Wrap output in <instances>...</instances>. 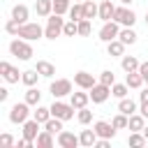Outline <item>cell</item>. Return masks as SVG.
Returning <instances> with one entry per match:
<instances>
[{
	"mask_svg": "<svg viewBox=\"0 0 148 148\" xmlns=\"http://www.w3.org/2000/svg\"><path fill=\"white\" fill-rule=\"evenodd\" d=\"M9 53H12L14 58H18V60H30V58L35 56L32 44H30L28 39H21V37L9 42Z\"/></svg>",
	"mask_w": 148,
	"mask_h": 148,
	"instance_id": "6da1fadb",
	"label": "cell"
},
{
	"mask_svg": "<svg viewBox=\"0 0 148 148\" xmlns=\"http://www.w3.org/2000/svg\"><path fill=\"white\" fill-rule=\"evenodd\" d=\"M62 28H65V18L60 14H51L46 18V28H44V37L46 39H56L62 35Z\"/></svg>",
	"mask_w": 148,
	"mask_h": 148,
	"instance_id": "7a4b0ae2",
	"label": "cell"
},
{
	"mask_svg": "<svg viewBox=\"0 0 148 148\" xmlns=\"http://www.w3.org/2000/svg\"><path fill=\"white\" fill-rule=\"evenodd\" d=\"M28 118H30V104H28L25 99L12 104V109H9V123H14V125H23Z\"/></svg>",
	"mask_w": 148,
	"mask_h": 148,
	"instance_id": "3957f363",
	"label": "cell"
},
{
	"mask_svg": "<svg viewBox=\"0 0 148 148\" xmlns=\"http://www.w3.org/2000/svg\"><path fill=\"white\" fill-rule=\"evenodd\" d=\"M16 37H21V39H28V42H35V39L44 37V28H42L39 23H32V21H28V23H21V28H18V35H16Z\"/></svg>",
	"mask_w": 148,
	"mask_h": 148,
	"instance_id": "277c9868",
	"label": "cell"
},
{
	"mask_svg": "<svg viewBox=\"0 0 148 148\" xmlns=\"http://www.w3.org/2000/svg\"><path fill=\"white\" fill-rule=\"evenodd\" d=\"M49 92L53 95V99H62V97H67V95L74 92L72 90V81L69 79H56V81H51Z\"/></svg>",
	"mask_w": 148,
	"mask_h": 148,
	"instance_id": "5b68a950",
	"label": "cell"
},
{
	"mask_svg": "<svg viewBox=\"0 0 148 148\" xmlns=\"http://www.w3.org/2000/svg\"><path fill=\"white\" fill-rule=\"evenodd\" d=\"M74 111L76 109L69 102H62V99H53V104H51V116H56L60 120H72L74 118Z\"/></svg>",
	"mask_w": 148,
	"mask_h": 148,
	"instance_id": "8992f818",
	"label": "cell"
},
{
	"mask_svg": "<svg viewBox=\"0 0 148 148\" xmlns=\"http://www.w3.org/2000/svg\"><path fill=\"white\" fill-rule=\"evenodd\" d=\"M120 28H123V25H120L118 21H104V23H102V28H99V39H102L104 44H109V42L118 39Z\"/></svg>",
	"mask_w": 148,
	"mask_h": 148,
	"instance_id": "52a82bcc",
	"label": "cell"
},
{
	"mask_svg": "<svg viewBox=\"0 0 148 148\" xmlns=\"http://www.w3.org/2000/svg\"><path fill=\"white\" fill-rule=\"evenodd\" d=\"M113 21H118L123 28H134V23H136V14H134L127 5H123V7H116Z\"/></svg>",
	"mask_w": 148,
	"mask_h": 148,
	"instance_id": "ba28073f",
	"label": "cell"
},
{
	"mask_svg": "<svg viewBox=\"0 0 148 148\" xmlns=\"http://www.w3.org/2000/svg\"><path fill=\"white\" fill-rule=\"evenodd\" d=\"M88 92H90V102H92V104H104V102L109 99V95H111V86H104V83L97 81Z\"/></svg>",
	"mask_w": 148,
	"mask_h": 148,
	"instance_id": "9c48e42d",
	"label": "cell"
},
{
	"mask_svg": "<svg viewBox=\"0 0 148 148\" xmlns=\"http://www.w3.org/2000/svg\"><path fill=\"white\" fill-rule=\"evenodd\" d=\"M56 143H58L60 148H76V146H81V141H79V134H74V132H67V130H62V132L56 136Z\"/></svg>",
	"mask_w": 148,
	"mask_h": 148,
	"instance_id": "30bf717a",
	"label": "cell"
},
{
	"mask_svg": "<svg viewBox=\"0 0 148 148\" xmlns=\"http://www.w3.org/2000/svg\"><path fill=\"white\" fill-rule=\"evenodd\" d=\"M0 74H2V79H5L7 83H18L23 72H18V69H16V67H12L7 60H2V62H0Z\"/></svg>",
	"mask_w": 148,
	"mask_h": 148,
	"instance_id": "8fae6325",
	"label": "cell"
},
{
	"mask_svg": "<svg viewBox=\"0 0 148 148\" xmlns=\"http://www.w3.org/2000/svg\"><path fill=\"white\" fill-rule=\"evenodd\" d=\"M95 83H97V79H95L90 72H83V69H81V72L74 74V86L81 88V90H90Z\"/></svg>",
	"mask_w": 148,
	"mask_h": 148,
	"instance_id": "7c38bea8",
	"label": "cell"
},
{
	"mask_svg": "<svg viewBox=\"0 0 148 148\" xmlns=\"http://www.w3.org/2000/svg\"><path fill=\"white\" fill-rule=\"evenodd\" d=\"M92 130L97 132L99 139H113V136H116V127H113V123H106V120H97V123H92Z\"/></svg>",
	"mask_w": 148,
	"mask_h": 148,
	"instance_id": "4fadbf2b",
	"label": "cell"
},
{
	"mask_svg": "<svg viewBox=\"0 0 148 148\" xmlns=\"http://www.w3.org/2000/svg\"><path fill=\"white\" fill-rule=\"evenodd\" d=\"M39 125H42L39 120H35V118H28V120L21 125V127H23V136H25L28 141H37V134L42 132V130H39Z\"/></svg>",
	"mask_w": 148,
	"mask_h": 148,
	"instance_id": "5bb4252c",
	"label": "cell"
},
{
	"mask_svg": "<svg viewBox=\"0 0 148 148\" xmlns=\"http://www.w3.org/2000/svg\"><path fill=\"white\" fill-rule=\"evenodd\" d=\"M88 102H90V92L88 90H81V92H72L69 95V104L79 111V109H83V106H88Z\"/></svg>",
	"mask_w": 148,
	"mask_h": 148,
	"instance_id": "9a60e30c",
	"label": "cell"
},
{
	"mask_svg": "<svg viewBox=\"0 0 148 148\" xmlns=\"http://www.w3.org/2000/svg\"><path fill=\"white\" fill-rule=\"evenodd\" d=\"M35 14L42 18H49L53 14V0H35Z\"/></svg>",
	"mask_w": 148,
	"mask_h": 148,
	"instance_id": "2e32d148",
	"label": "cell"
},
{
	"mask_svg": "<svg viewBox=\"0 0 148 148\" xmlns=\"http://www.w3.org/2000/svg\"><path fill=\"white\" fill-rule=\"evenodd\" d=\"M113 14H116V5H113L111 0H102V2H99V16H97V18H102V21H113Z\"/></svg>",
	"mask_w": 148,
	"mask_h": 148,
	"instance_id": "e0dca14e",
	"label": "cell"
},
{
	"mask_svg": "<svg viewBox=\"0 0 148 148\" xmlns=\"http://www.w3.org/2000/svg\"><path fill=\"white\" fill-rule=\"evenodd\" d=\"M12 18L18 21V23H28V18H30V9H28L23 2H18V5L12 7Z\"/></svg>",
	"mask_w": 148,
	"mask_h": 148,
	"instance_id": "ac0fdd59",
	"label": "cell"
},
{
	"mask_svg": "<svg viewBox=\"0 0 148 148\" xmlns=\"http://www.w3.org/2000/svg\"><path fill=\"white\" fill-rule=\"evenodd\" d=\"M125 83L130 86V90H139V88H143V76H141V72L136 69V72H127V76H125Z\"/></svg>",
	"mask_w": 148,
	"mask_h": 148,
	"instance_id": "d6986e66",
	"label": "cell"
},
{
	"mask_svg": "<svg viewBox=\"0 0 148 148\" xmlns=\"http://www.w3.org/2000/svg\"><path fill=\"white\" fill-rule=\"evenodd\" d=\"M118 111L125 113V116H132V113L139 111V106H136V102L132 97H123V99H118Z\"/></svg>",
	"mask_w": 148,
	"mask_h": 148,
	"instance_id": "ffe728a7",
	"label": "cell"
},
{
	"mask_svg": "<svg viewBox=\"0 0 148 148\" xmlns=\"http://www.w3.org/2000/svg\"><path fill=\"white\" fill-rule=\"evenodd\" d=\"M97 132L95 130H81V134H79V141H81V146L83 148H92L95 143H97Z\"/></svg>",
	"mask_w": 148,
	"mask_h": 148,
	"instance_id": "44dd1931",
	"label": "cell"
},
{
	"mask_svg": "<svg viewBox=\"0 0 148 148\" xmlns=\"http://www.w3.org/2000/svg\"><path fill=\"white\" fill-rule=\"evenodd\" d=\"M118 39H120L125 46H132V44H136L139 35H136V30H134V28H120V35H118Z\"/></svg>",
	"mask_w": 148,
	"mask_h": 148,
	"instance_id": "7402d4cb",
	"label": "cell"
},
{
	"mask_svg": "<svg viewBox=\"0 0 148 148\" xmlns=\"http://www.w3.org/2000/svg\"><path fill=\"white\" fill-rule=\"evenodd\" d=\"M106 53H109L111 58H123V56H125V44H123L120 39H113V42L106 44Z\"/></svg>",
	"mask_w": 148,
	"mask_h": 148,
	"instance_id": "603a6c76",
	"label": "cell"
},
{
	"mask_svg": "<svg viewBox=\"0 0 148 148\" xmlns=\"http://www.w3.org/2000/svg\"><path fill=\"white\" fill-rule=\"evenodd\" d=\"M42 79V74L37 72V69H25L23 74H21V83L25 86V88H30V86H37V81Z\"/></svg>",
	"mask_w": 148,
	"mask_h": 148,
	"instance_id": "cb8c5ba5",
	"label": "cell"
},
{
	"mask_svg": "<svg viewBox=\"0 0 148 148\" xmlns=\"http://www.w3.org/2000/svg\"><path fill=\"white\" fill-rule=\"evenodd\" d=\"M35 69H37V72H39L44 79H53V74H56V67H53L49 60H37Z\"/></svg>",
	"mask_w": 148,
	"mask_h": 148,
	"instance_id": "d4e9b609",
	"label": "cell"
},
{
	"mask_svg": "<svg viewBox=\"0 0 148 148\" xmlns=\"http://www.w3.org/2000/svg\"><path fill=\"white\" fill-rule=\"evenodd\" d=\"M143 127H146V118H143L139 111L132 113V116H130V125H127V130H130V132H141Z\"/></svg>",
	"mask_w": 148,
	"mask_h": 148,
	"instance_id": "484cf974",
	"label": "cell"
},
{
	"mask_svg": "<svg viewBox=\"0 0 148 148\" xmlns=\"http://www.w3.org/2000/svg\"><path fill=\"white\" fill-rule=\"evenodd\" d=\"M83 16L86 18H97L99 16V5L97 2H92V0H83Z\"/></svg>",
	"mask_w": 148,
	"mask_h": 148,
	"instance_id": "4316f807",
	"label": "cell"
},
{
	"mask_svg": "<svg viewBox=\"0 0 148 148\" xmlns=\"http://www.w3.org/2000/svg\"><path fill=\"white\" fill-rule=\"evenodd\" d=\"M62 123H65V120H60V118H56V116H51V118H49V120L44 123V130L58 136V134L62 132Z\"/></svg>",
	"mask_w": 148,
	"mask_h": 148,
	"instance_id": "83f0119b",
	"label": "cell"
},
{
	"mask_svg": "<svg viewBox=\"0 0 148 148\" xmlns=\"http://www.w3.org/2000/svg\"><path fill=\"white\" fill-rule=\"evenodd\" d=\"M53 136H56V134H51V132L42 130V132L37 134V141H35V143H37L39 148H51V146L56 143V139H53Z\"/></svg>",
	"mask_w": 148,
	"mask_h": 148,
	"instance_id": "f1b7e54d",
	"label": "cell"
},
{
	"mask_svg": "<svg viewBox=\"0 0 148 148\" xmlns=\"http://www.w3.org/2000/svg\"><path fill=\"white\" fill-rule=\"evenodd\" d=\"M139 58H134V56H123L120 58V67L125 69V72H136L139 69Z\"/></svg>",
	"mask_w": 148,
	"mask_h": 148,
	"instance_id": "f546056e",
	"label": "cell"
},
{
	"mask_svg": "<svg viewBox=\"0 0 148 148\" xmlns=\"http://www.w3.org/2000/svg\"><path fill=\"white\" fill-rule=\"evenodd\" d=\"M30 106H37L39 102H42V92H39V88H35V86H30L28 90H25V97H23Z\"/></svg>",
	"mask_w": 148,
	"mask_h": 148,
	"instance_id": "4dcf8cb0",
	"label": "cell"
},
{
	"mask_svg": "<svg viewBox=\"0 0 148 148\" xmlns=\"http://www.w3.org/2000/svg\"><path fill=\"white\" fill-rule=\"evenodd\" d=\"M32 118H35V120H39V123L44 125V123L51 118V106H42V104H37V111L32 113Z\"/></svg>",
	"mask_w": 148,
	"mask_h": 148,
	"instance_id": "1f68e13d",
	"label": "cell"
},
{
	"mask_svg": "<svg viewBox=\"0 0 148 148\" xmlns=\"http://www.w3.org/2000/svg\"><path fill=\"white\" fill-rule=\"evenodd\" d=\"M127 143H130V146H134V148H141V146H146V143H148V139L143 136V132H130Z\"/></svg>",
	"mask_w": 148,
	"mask_h": 148,
	"instance_id": "d6a6232c",
	"label": "cell"
},
{
	"mask_svg": "<svg viewBox=\"0 0 148 148\" xmlns=\"http://www.w3.org/2000/svg\"><path fill=\"white\" fill-rule=\"evenodd\" d=\"M69 18L76 21V23L86 18V16H83V2H74V5L69 7Z\"/></svg>",
	"mask_w": 148,
	"mask_h": 148,
	"instance_id": "836d02e7",
	"label": "cell"
},
{
	"mask_svg": "<svg viewBox=\"0 0 148 148\" xmlns=\"http://www.w3.org/2000/svg\"><path fill=\"white\" fill-rule=\"evenodd\" d=\"M127 92H130V86H127V83H113V86H111V95H113L116 99L127 97Z\"/></svg>",
	"mask_w": 148,
	"mask_h": 148,
	"instance_id": "e575fe53",
	"label": "cell"
},
{
	"mask_svg": "<svg viewBox=\"0 0 148 148\" xmlns=\"http://www.w3.org/2000/svg\"><path fill=\"white\" fill-rule=\"evenodd\" d=\"M111 123H113V127L116 130H127V125H130V116H125V113H116L113 118H111Z\"/></svg>",
	"mask_w": 148,
	"mask_h": 148,
	"instance_id": "d590c367",
	"label": "cell"
},
{
	"mask_svg": "<svg viewBox=\"0 0 148 148\" xmlns=\"http://www.w3.org/2000/svg\"><path fill=\"white\" fill-rule=\"evenodd\" d=\"M69 7H72V0H53V14H69Z\"/></svg>",
	"mask_w": 148,
	"mask_h": 148,
	"instance_id": "8d00e7d4",
	"label": "cell"
},
{
	"mask_svg": "<svg viewBox=\"0 0 148 148\" xmlns=\"http://www.w3.org/2000/svg\"><path fill=\"white\" fill-rule=\"evenodd\" d=\"M62 35L65 37H79V23L76 21H65V28H62Z\"/></svg>",
	"mask_w": 148,
	"mask_h": 148,
	"instance_id": "74e56055",
	"label": "cell"
},
{
	"mask_svg": "<svg viewBox=\"0 0 148 148\" xmlns=\"http://www.w3.org/2000/svg\"><path fill=\"white\" fill-rule=\"evenodd\" d=\"M76 120H79L81 125H90V123H92V111H90L88 106L79 109V113H76Z\"/></svg>",
	"mask_w": 148,
	"mask_h": 148,
	"instance_id": "f35d334b",
	"label": "cell"
},
{
	"mask_svg": "<svg viewBox=\"0 0 148 148\" xmlns=\"http://www.w3.org/2000/svg\"><path fill=\"white\" fill-rule=\"evenodd\" d=\"M99 83H104V86H113L116 83V74L111 72V69H104L102 74H99V79H97Z\"/></svg>",
	"mask_w": 148,
	"mask_h": 148,
	"instance_id": "ab89813d",
	"label": "cell"
},
{
	"mask_svg": "<svg viewBox=\"0 0 148 148\" xmlns=\"http://www.w3.org/2000/svg\"><path fill=\"white\" fill-rule=\"evenodd\" d=\"M90 32H92L90 18H83V21H79V37H88Z\"/></svg>",
	"mask_w": 148,
	"mask_h": 148,
	"instance_id": "60d3db41",
	"label": "cell"
},
{
	"mask_svg": "<svg viewBox=\"0 0 148 148\" xmlns=\"http://www.w3.org/2000/svg\"><path fill=\"white\" fill-rule=\"evenodd\" d=\"M18 28H21V23H18V21H14V18H9V21L5 23V30H7L9 35H18Z\"/></svg>",
	"mask_w": 148,
	"mask_h": 148,
	"instance_id": "b9f144b4",
	"label": "cell"
},
{
	"mask_svg": "<svg viewBox=\"0 0 148 148\" xmlns=\"http://www.w3.org/2000/svg\"><path fill=\"white\" fill-rule=\"evenodd\" d=\"M0 143H2V146H7V148H12V146H16V141H14V136H12V134H7V132H5V134H0Z\"/></svg>",
	"mask_w": 148,
	"mask_h": 148,
	"instance_id": "7bdbcfd3",
	"label": "cell"
},
{
	"mask_svg": "<svg viewBox=\"0 0 148 148\" xmlns=\"http://www.w3.org/2000/svg\"><path fill=\"white\" fill-rule=\"evenodd\" d=\"M139 72H141V76H143V81H146V83H148V60H146V62H141V65H139Z\"/></svg>",
	"mask_w": 148,
	"mask_h": 148,
	"instance_id": "ee69618b",
	"label": "cell"
},
{
	"mask_svg": "<svg viewBox=\"0 0 148 148\" xmlns=\"http://www.w3.org/2000/svg\"><path fill=\"white\" fill-rule=\"evenodd\" d=\"M95 146H97V148H109V146H111V139H97Z\"/></svg>",
	"mask_w": 148,
	"mask_h": 148,
	"instance_id": "f6af8a7d",
	"label": "cell"
},
{
	"mask_svg": "<svg viewBox=\"0 0 148 148\" xmlns=\"http://www.w3.org/2000/svg\"><path fill=\"white\" fill-rule=\"evenodd\" d=\"M139 113H141L143 118H148V102H141V104H139Z\"/></svg>",
	"mask_w": 148,
	"mask_h": 148,
	"instance_id": "bcb514c9",
	"label": "cell"
},
{
	"mask_svg": "<svg viewBox=\"0 0 148 148\" xmlns=\"http://www.w3.org/2000/svg\"><path fill=\"white\" fill-rule=\"evenodd\" d=\"M9 99V90L7 88H0V102H7Z\"/></svg>",
	"mask_w": 148,
	"mask_h": 148,
	"instance_id": "7dc6e473",
	"label": "cell"
},
{
	"mask_svg": "<svg viewBox=\"0 0 148 148\" xmlns=\"http://www.w3.org/2000/svg\"><path fill=\"white\" fill-rule=\"evenodd\" d=\"M139 102H148V88H143V90L139 92Z\"/></svg>",
	"mask_w": 148,
	"mask_h": 148,
	"instance_id": "c3c4849f",
	"label": "cell"
},
{
	"mask_svg": "<svg viewBox=\"0 0 148 148\" xmlns=\"http://www.w3.org/2000/svg\"><path fill=\"white\" fill-rule=\"evenodd\" d=\"M141 132H143V136H146V139H148V125H146V127H143V130H141Z\"/></svg>",
	"mask_w": 148,
	"mask_h": 148,
	"instance_id": "681fc988",
	"label": "cell"
},
{
	"mask_svg": "<svg viewBox=\"0 0 148 148\" xmlns=\"http://www.w3.org/2000/svg\"><path fill=\"white\" fill-rule=\"evenodd\" d=\"M120 2H123V5H132L134 0H120Z\"/></svg>",
	"mask_w": 148,
	"mask_h": 148,
	"instance_id": "f907efd6",
	"label": "cell"
},
{
	"mask_svg": "<svg viewBox=\"0 0 148 148\" xmlns=\"http://www.w3.org/2000/svg\"><path fill=\"white\" fill-rule=\"evenodd\" d=\"M143 21H146V25H148V12H146V18H143Z\"/></svg>",
	"mask_w": 148,
	"mask_h": 148,
	"instance_id": "816d5d0a",
	"label": "cell"
},
{
	"mask_svg": "<svg viewBox=\"0 0 148 148\" xmlns=\"http://www.w3.org/2000/svg\"><path fill=\"white\" fill-rule=\"evenodd\" d=\"M74 2H83V0H74Z\"/></svg>",
	"mask_w": 148,
	"mask_h": 148,
	"instance_id": "f5cc1de1",
	"label": "cell"
}]
</instances>
